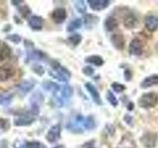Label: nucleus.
<instances>
[{
	"mask_svg": "<svg viewBox=\"0 0 158 148\" xmlns=\"http://www.w3.org/2000/svg\"><path fill=\"white\" fill-rule=\"evenodd\" d=\"M111 42L113 43V46L117 49L122 51V49H123V47H125V39H123V36L121 34L113 35L111 38Z\"/></svg>",
	"mask_w": 158,
	"mask_h": 148,
	"instance_id": "obj_11",
	"label": "nucleus"
},
{
	"mask_svg": "<svg viewBox=\"0 0 158 148\" xmlns=\"http://www.w3.org/2000/svg\"><path fill=\"white\" fill-rule=\"evenodd\" d=\"M33 70L37 74H39V75H42V74H44V72L43 66H41V65H34L33 66Z\"/></svg>",
	"mask_w": 158,
	"mask_h": 148,
	"instance_id": "obj_35",
	"label": "nucleus"
},
{
	"mask_svg": "<svg viewBox=\"0 0 158 148\" xmlns=\"http://www.w3.org/2000/svg\"><path fill=\"white\" fill-rule=\"evenodd\" d=\"M44 25V19L40 16H32L29 19V26L33 30H42Z\"/></svg>",
	"mask_w": 158,
	"mask_h": 148,
	"instance_id": "obj_13",
	"label": "nucleus"
},
{
	"mask_svg": "<svg viewBox=\"0 0 158 148\" xmlns=\"http://www.w3.org/2000/svg\"><path fill=\"white\" fill-rule=\"evenodd\" d=\"M133 109H135V106H133V104H132V103H130V104H128V105H127V110H128V111H132Z\"/></svg>",
	"mask_w": 158,
	"mask_h": 148,
	"instance_id": "obj_38",
	"label": "nucleus"
},
{
	"mask_svg": "<svg viewBox=\"0 0 158 148\" xmlns=\"http://www.w3.org/2000/svg\"><path fill=\"white\" fill-rule=\"evenodd\" d=\"M118 27V21L116 18H114L112 16L108 17L105 21V28L107 31L111 32V31H114L116 28Z\"/></svg>",
	"mask_w": 158,
	"mask_h": 148,
	"instance_id": "obj_15",
	"label": "nucleus"
},
{
	"mask_svg": "<svg viewBox=\"0 0 158 148\" xmlns=\"http://www.w3.org/2000/svg\"><path fill=\"white\" fill-rule=\"evenodd\" d=\"M35 86V83L31 81H24L21 85L19 86V90L22 94H27L32 90Z\"/></svg>",
	"mask_w": 158,
	"mask_h": 148,
	"instance_id": "obj_18",
	"label": "nucleus"
},
{
	"mask_svg": "<svg viewBox=\"0 0 158 148\" xmlns=\"http://www.w3.org/2000/svg\"><path fill=\"white\" fill-rule=\"evenodd\" d=\"M125 120L127 121V122L130 125H132V118L130 116H126L125 117Z\"/></svg>",
	"mask_w": 158,
	"mask_h": 148,
	"instance_id": "obj_37",
	"label": "nucleus"
},
{
	"mask_svg": "<svg viewBox=\"0 0 158 148\" xmlns=\"http://www.w3.org/2000/svg\"><path fill=\"white\" fill-rule=\"evenodd\" d=\"M95 126H96V123L93 117L90 116L85 118V121H84V127L87 128V130H92V128H94Z\"/></svg>",
	"mask_w": 158,
	"mask_h": 148,
	"instance_id": "obj_23",
	"label": "nucleus"
},
{
	"mask_svg": "<svg viewBox=\"0 0 158 148\" xmlns=\"http://www.w3.org/2000/svg\"><path fill=\"white\" fill-rule=\"evenodd\" d=\"M53 148H64V146H63V145H57V146L53 147Z\"/></svg>",
	"mask_w": 158,
	"mask_h": 148,
	"instance_id": "obj_40",
	"label": "nucleus"
},
{
	"mask_svg": "<svg viewBox=\"0 0 158 148\" xmlns=\"http://www.w3.org/2000/svg\"><path fill=\"white\" fill-rule=\"evenodd\" d=\"M7 39H10V41L15 43H18L21 42V37L19 35H10V36L7 37Z\"/></svg>",
	"mask_w": 158,
	"mask_h": 148,
	"instance_id": "obj_32",
	"label": "nucleus"
},
{
	"mask_svg": "<svg viewBox=\"0 0 158 148\" xmlns=\"http://www.w3.org/2000/svg\"><path fill=\"white\" fill-rule=\"evenodd\" d=\"M60 132H61V127L59 125H56L52 126L46 135L47 140L51 143L56 142L57 139H59V137H60Z\"/></svg>",
	"mask_w": 158,
	"mask_h": 148,
	"instance_id": "obj_5",
	"label": "nucleus"
},
{
	"mask_svg": "<svg viewBox=\"0 0 158 148\" xmlns=\"http://www.w3.org/2000/svg\"><path fill=\"white\" fill-rule=\"evenodd\" d=\"M85 61L88 62V63H92V64H94V65H96V66H101L104 64V59L101 56H88V57H86Z\"/></svg>",
	"mask_w": 158,
	"mask_h": 148,
	"instance_id": "obj_17",
	"label": "nucleus"
},
{
	"mask_svg": "<svg viewBox=\"0 0 158 148\" xmlns=\"http://www.w3.org/2000/svg\"><path fill=\"white\" fill-rule=\"evenodd\" d=\"M137 24V19L133 14H128L123 19V25L127 29H133Z\"/></svg>",
	"mask_w": 158,
	"mask_h": 148,
	"instance_id": "obj_14",
	"label": "nucleus"
},
{
	"mask_svg": "<svg viewBox=\"0 0 158 148\" xmlns=\"http://www.w3.org/2000/svg\"><path fill=\"white\" fill-rule=\"evenodd\" d=\"M83 73L85 74V75H87V76H91L92 74L94 73V69L91 67V66H86V67H84L83 68Z\"/></svg>",
	"mask_w": 158,
	"mask_h": 148,
	"instance_id": "obj_34",
	"label": "nucleus"
},
{
	"mask_svg": "<svg viewBox=\"0 0 158 148\" xmlns=\"http://www.w3.org/2000/svg\"><path fill=\"white\" fill-rule=\"evenodd\" d=\"M61 94H62V97L66 98V99H69V98L72 96V94H73V89L70 86L66 85V86H64L62 88Z\"/></svg>",
	"mask_w": 158,
	"mask_h": 148,
	"instance_id": "obj_29",
	"label": "nucleus"
},
{
	"mask_svg": "<svg viewBox=\"0 0 158 148\" xmlns=\"http://www.w3.org/2000/svg\"><path fill=\"white\" fill-rule=\"evenodd\" d=\"M81 25H82L81 19H75V20H73V21L69 23V25L67 26V31L68 32L75 31V30H77V29H79V28L81 27Z\"/></svg>",
	"mask_w": 158,
	"mask_h": 148,
	"instance_id": "obj_21",
	"label": "nucleus"
},
{
	"mask_svg": "<svg viewBox=\"0 0 158 148\" xmlns=\"http://www.w3.org/2000/svg\"><path fill=\"white\" fill-rule=\"evenodd\" d=\"M158 85V74H152V75L146 77L144 80L140 83V87L143 89L150 88L152 86Z\"/></svg>",
	"mask_w": 158,
	"mask_h": 148,
	"instance_id": "obj_10",
	"label": "nucleus"
},
{
	"mask_svg": "<svg viewBox=\"0 0 158 148\" xmlns=\"http://www.w3.org/2000/svg\"><path fill=\"white\" fill-rule=\"evenodd\" d=\"M9 121L6 118H0V126H1L4 130H7L9 127Z\"/></svg>",
	"mask_w": 158,
	"mask_h": 148,
	"instance_id": "obj_33",
	"label": "nucleus"
},
{
	"mask_svg": "<svg viewBox=\"0 0 158 148\" xmlns=\"http://www.w3.org/2000/svg\"><path fill=\"white\" fill-rule=\"evenodd\" d=\"M85 87L87 89V91L89 92V94L91 95L93 101L95 102L96 104H98V105H101L102 104V101H101V97H100V94H99L97 88L93 85L92 83H86L85 84Z\"/></svg>",
	"mask_w": 158,
	"mask_h": 148,
	"instance_id": "obj_8",
	"label": "nucleus"
},
{
	"mask_svg": "<svg viewBox=\"0 0 158 148\" xmlns=\"http://www.w3.org/2000/svg\"><path fill=\"white\" fill-rule=\"evenodd\" d=\"M2 142V144H3V147L2 146H0V148H8L7 147V142L5 141V140H3V141H1Z\"/></svg>",
	"mask_w": 158,
	"mask_h": 148,
	"instance_id": "obj_39",
	"label": "nucleus"
},
{
	"mask_svg": "<svg viewBox=\"0 0 158 148\" xmlns=\"http://www.w3.org/2000/svg\"><path fill=\"white\" fill-rule=\"evenodd\" d=\"M48 73L52 77L56 78L58 81H61V82H67L71 76L70 72H69L65 67L61 66L60 64L57 62L52 63V69L49 70Z\"/></svg>",
	"mask_w": 158,
	"mask_h": 148,
	"instance_id": "obj_1",
	"label": "nucleus"
},
{
	"mask_svg": "<svg viewBox=\"0 0 158 148\" xmlns=\"http://www.w3.org/2000/svg\"><path fill=\"white\" fill-rule=\"evenodd\" d=\"M37 115L34 113L33 112L29 113H24V115L19 116L18 117L15 118L14 121V125L17 126H23V125H29L34 121L35 117Z\"/></svg>",
	"mask_w": 158,
	"mask_h": 148,
	"instance_id": "obj_3",
	"label": "nucleus"
},
{
	"mask_svg": "<svg viewBox=\"0 0 158 148\" xmlns=\"http://www.w3.org/2000/svg\"><path fill=\"white\" fill-rule=\"evenodd\" d=\"M99 18L97 16H94V15H86L84 17V23L87 27H93L98 22Z\"/></svg>",
	"mask_w": 158,
	"mask_h": 148,
	"instance_id": "obj_19",
	"label": "nucleus"
},
{
	"mask_svg": "<svg viewBox=\"0 0 158 148\" xmlns=\"http://www.w3.org/2000/svg\"><path fill=\"white\" fill-rule=\"evenodd\" d=\"M88 3L91 9L95 10V11H101L109 6L110 1L108 0H88Z\"/></svg>",
	"mask_w": 158,
	"mask_h": 148,
	"instance_id": "obj_9",
	"label": "nucleus"
},
{
	"mask_svg": "<svg viewBox=\"0 0 158 148\" xmlns=\"http://www.w3.org/2000/svg\"><path fill=\"white\" fill-rule=\"evenodd\" d=\"M44 56V54L40 51H33L31 53H29V58L34 59V60H41Z\"/></svg>",
	"mask_w": 158,
	"mask_h": 148,
	"instance_id": "obj_26",
	"label": "nucleus"
},
{
	"mask_svg": "<svg viewBox=\"0 0 158 148\" xmlns=\"http://www.w3.org/2000/svg\"><path fill=\"white\" fill-rule=\"evenodd\" d=\"M145 27L148 31L154 32L158 29V18L155 16H147L145 18Z\"/></svg>",
	"mask_w": 158,
	"mask_h": 148,
	"instance_id": "obj_12",
	"label": "nucleus"
},
{
	"mask_svg": "<svg viewBox=\"0 0 158 148\" xmlns=\"http://www.w3.org/2000/svg\"><path fill=\"white\" fill-rule=\"evenodd\" d=\"M43 87L46 89L47 91H51V92H56L59 90V86L57 84L51 82V81H44L43 83Z\"/></svg>",
	"mask_w": 158,
	"mask_h": 148,
	"instance_id": "obj_20",
	"label": "nucleus"
},
{
	"mask_svg": "<svg viewBox=\"0 0 158 148\" xmlns=\"http://www.w3.org/2000/svg\"><path fill=\"white\" fill-rule=\"evenodd\" d=\"M0 51H1L0 52V60H4L5 58H7L10 56V53H11V49H10V47L4 44L3 48Z\"/></svg>",
	"mask_w": 158,
	"mask_h": 148,
	"instance_id": "obj_25",
	"label": "nucleus"
},
{
	"mask_svg": "<svg viewBox=\"0 0 158 148\" xmlns=\"http://www.w3.org/2000/svg\"><path fill=\"white\" fill-rule=\"evenodd\" d=\"M26 148H48L42 142L39 141H29L26 143Z\"/></svg>",
	"mask_w": 158,
	"mask_h": 148,
	"instance_id": "obj_28",
	"label": "nucleus"
},
{
	"mask_svg": "<svg viewBox=\"0 0 158 148\" xmlns=\"http://www.w3.org/2000/svg\"><path fill=\"white\" fill-rule=\"evenodd\" d=\"M81 39H82V38H81L80 35L74 34V35H72V36H70L67 39V41H68L69 43H71L73 47H76V46H78L79 43H80Z\"/></svg>",
	"mask_w": 158,
	"mask_h": 148,
	"instance_id": "obj_22",
	"label": "nucleus"
},
{
	"mask_svg": "<svg viewBox=\"0 0 158 148\" xmlns=\"http://www.w3.org/2000/svg\"><path fill=\"white\" fill-rule=\"evenodd\" d=\"M107 100L109 101V103H110L113 107H117L118 105V102L117 100L116 96L114 95L113 92L110 90H108V92H107Z\"/></svg>",
	"mask_w": 158,
	"mask_h": 148,
	"instance_id": "obj_24",
	"label": "nucleus"
},
{
	"mask_svg": "<svg viewBox=\"0 0 158 148\" xmlns=\"http://www.w3.org/2000/svg\"><path fill=\"white\" fill-rule=\"evenodd\" d=\"M125 78L127 81H130L131 79V72L128 70V69H127V70L125 71Z\"/></svg>",
	"mask_w": 158,
	"mask_h": 148,
	"instance_id": "obj_36",
	"label": "nucleus"
},
{
	"mask_svg": "<svg viewBox=\"0 0 158 148\" xmlns=\"http://www.w3.org/2000/svg\"><path fill=\"white\" fill-rule=\"evenodd\" d=\"M66 10L64 8H57L56 10H53V12L52 13V18L56 23L60 24L64 22V20L66 19Z\"/></svg>",
	"mask_w": 158,
	"mask_h": 148,
	"instance_id": "obj_7",
	"label": "nucleus"
},
{
	"mask_svg": "<svg viewBox=\"0 0 158 148\" xmlns=\"http://www.w3.org/2000/svg\"><path fill=\"white\" fill-rule=\"evenodd\" d=\"M112 88H113V90L116 91L117 93H121L126 89V86L123 85V84H121V83H118V82H114L112 84Z\"/></svg>",
	"mask_w": 158,
	"mask_h": 148,
	"instance_id": "obj_31",
	"label": "nucleus"
},
{
	"mask_svg": "<svg viewBox=\"0 0 158 148\" xmlns=\"http://www.w3.org/2000/svg\"><path fill=\"white\" fill-rule=\"evenodd\" d=\"M158 103V96L155 93H145L139 98L138 100V105L142 109H150L154 108Z\"/></svg>",
	"mask_w": 158,
	"mask_h": 148,
	"instance_id": "obj_2",
	"label": "nucleus"
},
{
	"mask_svg": "<svg viewBox=\"0 0 158 148\" xmlns=\"http://www.w3.org/2000/svg\"><path fill=\"white\" fill-rule=\"evenodd\" d=\"M75 8L79 13H85L86 12V5L84 1H76L75 2Z\"/></svg>",
	"mask_w": 158,
	"mask_h": 148,
	"instance_id": "obj_30",
	"label": "nucleus"
},
{
	"mask_svg": "<svg viewBox=\"0 0 158 148\" xmlns=\"http://www.w3.org/2000/svg\"><path fill=\"white\" fill-rule=\"evenodd\" d=\"M13 71L8 67L0 66V81H6L12 76Z\"/></svg>",
	"mask_w": 158,
	"mask_h": 148,
	"instance_id": "obj_16",
	"label": "nucleus"
},
{
	"mask_svg": "<svg viewBox=\"0 0 158 148\" xmlns=\"http://www.w3.org/2000/svg\"><path fill=\"white\" fill-rule=\"evenodd\" d=\"M143 51V44L140 39H133L130 43V53L133 56H140Z\"/></svg>",
	"mask_w": 158,
	"mask_h": 148,
	"instance_id": "obj_6",
	"label": "nucleus"
},
{
	"mask_svg": "<svg viewBox=\"0 0 158 148\" xmlns=\"http://www.w3.org/2000/svg\"><path fill=\"white\" fill-rule=\"evenodd\" d=\"M12 101V95H0V105L7 107Z\"/></svg>",
	"mask_w": 158,
	"mask_h": 148,
	"instance_id": "obj_27",
	"label": "nucleus"
},
{
	"mask_svg": "<svg viewBox=\"0 0 158 148\" xmlns=\"http://www.w3.org/2000/svg\"><path fill=\"white\" fill-rule=\"evenodd\" d=\"M140 141L146 148H153L155 147L157 142V134L154 132H145L140 138Z\"/></svg>",
	"mask_w": 158,
	"mask_h": 148,
	"instance_id": "obj_4",
	"label": "nucleus"
},
{
	"mask_svg": "<svg viewBox=\"0 0 158 148\" xmlns=\"http://www.w3.org/2000/svg\"></svg>",
	"mask_w": 158,
	"mask_h": 148,
	"instance_id": "obj_41",
	"label": "nucleus"
}]
</instances>
